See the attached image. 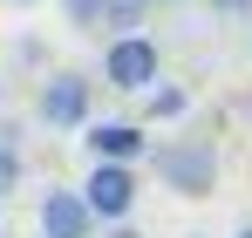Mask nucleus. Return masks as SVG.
Instances as JSON below:
<instances>
[{
	"mask_svg": "<svg viewBox=\"0 0 252 238\" xmlns=\"http://www.w3.org/2000/svg\"><path fill=\"white\" fill-rule=\"evenodd\" d=\"M143 157L157 170V184L177 191V198H211V191H218V143H211V136H164V143H150Z\"/></svg>",
	"mask_w": 252,
	"mask_h": 238,
	"instance_id": "f257e3e1",
	"label": "nucleus"
},
{
	"mask_svg": "<svg viewBox=\"0 0 252 238\" xmlns=\"http://www.w3.org/2000/svg\"><path fill=\"white\" fill-rule=\"evenodd\" d=\"M157 75H164V55H157L150 34H109V48H102V82H109V89L143 95Z\"/></svg>",
	"mask_w": 252,
	"mask_h": 238,
	"instance_id": "f03ea898",
	"label": "nucleus"
},
{
	"mask_svg": "<svg viewBox=\"0 0 252 238\" xmlns=\"http://www.w3.org/2000/svg\"><path fill=\"white\" fill-rule=\"evenodd\" d=\"M34 116H41L48 129H82V122L95 116V82L75 75V68H55V75L41 82V95H34Z\"/></svg>",
	"mask_w": 252,
	"mask_h": 238,
	"instance_id": "7ed1b4c3",
	"label": "nucleus"
},
{
	"mask_svg": "<svg viewBox=\"0 0 252 238\" xmlns=\"http://www.w3.org/2000/svg\"><path fill=\"white\" fill-rule=\"evenodd\" d=\"M143 198V184H136V163H95L82 177V204L95 211V225H123L129 211Z\"/></svg>",
	"mask_w": 252,
	"mask_h": 238,
	"instance_id": "20e7f679",
	"label": "nucleus"
},
{
	"mask_svg": "<svg viewBox=\"0 0 252 238\" xmlns=\"http://www.w3.org/2000/svg\"><path fill=\"white\" fill-rule=\"evenodd\" d=\"M82 143L95 150V163H143L150 150V136H143V122H82Z\"/></svg>",
	"mask_w": 252,
	"mask_h": 238,
	"instance_id": "39448f33",
	"label": "nucleus"
},
{
	"mask_svg": "<svg viewBox=\"0 0 252 238\" xmlns=\"http://www.w3.org/2000/svg\"><path fill=\"white\" fill-rule=\"evenodd\" d=\"M41 238H95V211L82 204V191L55 184L41 198Z\"/></svg>",
	"mask_w": 252,
	"mask_h": 238,
	"instance_id": "423d86ee",
	"label": "nucleus"
},
{
	"mask_svg": "<svg viewBox=\"0 0 252 238\" xmlns=\"http://www.w3.org/2000/svg\"><path fill=\"white\" fill-rule=\"evenodd\" d=\"M143 7L150 0H102V28L109 34H143Z\"/></svg>",
	"mask_w": 252,
	"mask_h": 238,
	"instance_id": "0eeeda50",
	"label": "nucleus"
},
{
	"mask_svg": "<svg viewBox=\"0 0 252 238\" xmlns=\"http://www.w3.org/2000/svg\"><path fill=\"white\" fill-rule=\"evenodd\" d=\"M143 95H150V102H143V116H150V122H170V116H184V109H191V95H184V89H157V82H150Z\"/></svg>",
	"mask_w": 252,
	"mask_h": 238,
	"instance_id": "6e6552de",
	"label": "nucleus"
},
{
	"mask_svg": "<svg viewBox=\"0 0 252 238\" xmlns=\"http://www.w3.org/2000/svg\"><path fill=\"white\" fill-rule=\"evenodd\" d=\"M14 136H21V129H7V136H0V191L21 177V143H14Z\"/></svg>",
	"mask_w": 252,
	"mask_h": 238,
	"instance_id": "1a4fd4ad",
	"label": "nucleus"
},
{
	"mask_svg": "<svg viewBox=\"0 0 252 238\" xmlns=\"http://www.w3.org/2000/svg\"><path fill=\"white\" fill-rule=\"evenodd\" d=\"M68 28H102V0H62Z\"/></svg>",
	"mask_w": 252,
	"mask_h": 238,
	"instance_id": "9d476101",
	"label": "nucleus"
},
{
	"mask_svg": "<svg viewBox=\"0 0 252 238\" xmlns=\"http://www.w3.org/2000/svg\"><path fill=\"white\" fill-rule=\"evenodd\" d=\"M218 14H252V0H211Z\"/></svg>",
	"mask_w": 252,
	"mask_h": 238,
	"instance_id": "9b49d317",
	"label": "nucleus"
},
{
	"mask_svg": "<svg viewBox=\"0 0 252 238\" xmlns=\"http://www.w3.org/2000/svg\"><path fill=\"white\" fill-rule=\"evenodd\" d=\"M102 238H143V232H136V225H129V218H123V225H109V232H102Z\"/></svg>",
	"mask_w": 252,
	"mask_h": 238,
	"instance_id": "f8f14e48",
	"label": "nucleus"
},
{
	"mask_svg": "<svg viewBox=\"0 0 252 238\" xmlns=\"http://www.w3.org/2000/svg\"><path fill=\"white\" fill-rule=\"evenodd\" d=\"M232 238H252V225H239V232H232Z\"/></svg>",
	"mask_w": 252,
	"mask_h": 238,
	"instance_id": "ddd939ff",
	"label": "nucleus"
},
{
	"mask_svg": "<svg viewBox=\"0 0 252 238\" xmlns=\"http://www.w3.org/2000/svg\"><path fill=\"white\" fill-rule=\"evenodd\" d=\"M14 7H34V0H14Z\"/></svg>",
	"mask_w": 252,
	"mask_h": 238,
	"instance_id": "4468645a",
	"label": "nucleus"
},
{
	"mask_svg": "<svg viewBox=\"0 0 252 238\" xmlns=\"http://www.w3.org/2000/svg\"><path fill=\"white\" fill-rule=\"evenodd\" d=\"M246 116H252V102H246Z\"/></svg>",
	"mask_w": 252,
	"mask_h": 238,
	"instance_id": "2eb2a0df",
	"label": "nucleus"
}]
</instances>
